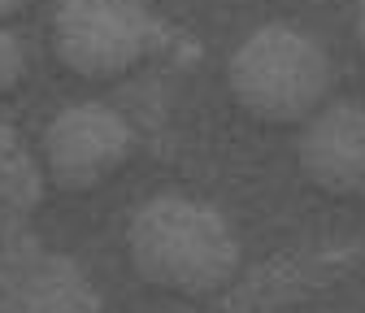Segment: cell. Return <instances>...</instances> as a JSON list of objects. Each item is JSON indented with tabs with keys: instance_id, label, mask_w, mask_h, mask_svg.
I'll list each match as a JSON object with an SVG mask.
<instances>
[]
</instances>
